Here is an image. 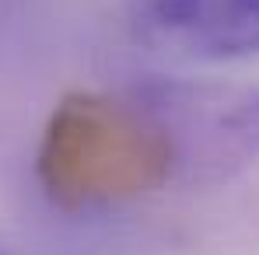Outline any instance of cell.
Returning a JSON list of instances; mask_svg holds the SVG:
<instances>
[{"mask_svg": "<svg viewBox=\"0 0 259 255\" xmlns=\"http://www.w3.org/2000/svg\"><path fill=\"white\" fill-rule=\"evenodd\" d=\"M35 175L63 210H98L140 199L175 182L165 129L133 94H67L46 123Z\"/></svg>", "mask_w": 259, "mask_h": 255, "instance_id": "obj_1", "label": "cell"}, {"mask_svg": "<svg viewBox=\"0 0 259 255\" xmlns=\"http://www.w3.org/2000/svg\"><path fill=\"white\" fill-rule=\"evenodd\" d=\"M126 91L165 129L175 182L221 185L259 161V84L147 77Z\"/></svg>", "mask_w": 259, "mask_h": 255, "instance_id": "obj_2", "label": "cell"}, {"mask_svg": "<svg viewBox=\"0 0 259 255\" xmlns=\"http://www.w3.org/2000/svg\"><path fill=\"white\" fill-rule=\"evenodd\" d=\"M147 39L182 56L231 63L259 53V0H137Z\"/></svg>", "mask_w": 259, "mask_h": 255, "instance_id": "obj_3", "label": "cell"}, {"mask_svg": "<svg viewBox=\"0 0 259 255\" xmlns=\"http://www.w3.org/2000/svg\"><path fill=\"white\" fill-rule=\"evenodd\" d=\"M0 255H7V248H4V245H0Z\"/></svg>", "mask_w": 259, "mask_h": 255, "instance_id": "obj_4", "label": "cell"}]
</instances>
